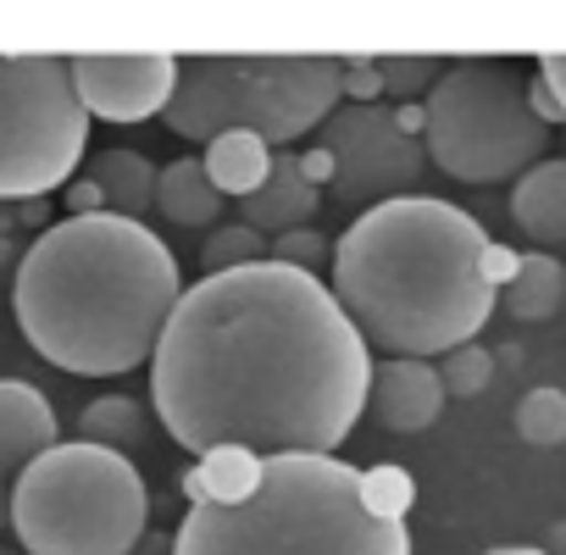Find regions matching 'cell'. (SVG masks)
Returning <instances> with one entry per match:
<instances>
[{
	"instance_id": "obj_1",
	"label": "cell",
	"mask_w": 566,
	"mask_h": 555,
	"mask_svg": "<svg viewBox=\"0 0 566 555\" xmlns=\"http://www.w3.org/2000/svg\"><path fill=\"white\" fill-rule=\"evenodd\" d=\"M373 345L317 272L255 261L184 290L156 356L150 406L161 428L206 455H334L367 411Z\"/></svg>"
},
{
	"instance_id": "obj_2",
	"label": "cell",
	"mask_w": 566,
	"mask_h": 555,
	"mask_svg": "<svg viewBox=\"0 0 566 555\" xmlns=\"http://www.w3.org/2000/svg\"><path fill=\"white\" fill-rule=\"evenodd\" d=\"M178 301L184 272L161 233L117 211L51 222L12 272L23 339L73 378H123L150 362Z\"/></svg>"
},
{
	"instance_id": "obj_3",
	"label": "cell",
	"mask_w": 566,
	"mask_h": 555,
	"mask_svg": "<svg viewBox=\"0 0 566 555\" xmlns=\"http://www.w3.org/2000/svg\"><path fill=\"white\" fill-rule=\"evenodd\" d=\"M489 233L472 211L406 195L361 211L334 239V295L384 356H450L494 317L483 278Z\"/></svg>"
},
{
	"instance_id": "obj_4",
	"label": "cell",
	"mask_w": 566,
	"mask_h": 555,
	"mask_svg": "<svg viewBox=\"0 0 566 555\" xmlns=\"http://www.w3.org/2000/svg\"><path fill=\"white\" fill-rule=\"evenodd\" d=\"M172 555H411V533L367 516L361 472L339 455H266L244 505H195Z\"/></svg>"
},
{
	"instance_id": "obj_5",
	"label": "cell",
	"mask_w": 566,
	"mask_h": 555,
	"mask_svg": "<svg viewBox=\"0 0 566 555\" xmlns=\"http://www.w3.org/2000/svg\"><path fill=\"white\" fill-rule=\"evenodd\" d=\"M345 106V67L334 56H189L161 112L167 134L211 145L222 134H261L290 150Z\"/></svg>"
},
{
	"instance_id": "obj_6",
	"label": "cell",
	"mask_w": 566,
	"mask_h": 555,
	"mask_svg": "<svg viewBox=\"0 0 566 555\" xmlns=\"http://www.w3.org/2000/svg\"><path fill=\"white\" fill-rule=\"evenodd\" d=\"M150 527L139 461L90 439L45 450L12 489V533L29 555H134Z\"/></svg>"
},
{
	"instance_id": "obj_7",
	"label": "cell",
	"mask_w": 566,
	"mask_h": 555,
	"mask_svg": "<svg viewBox=\"0 0 566 555\" xmlns=\"http://www.w3.org/2000/svg\"><path fill=\"white\" fill-rule=\"evenodd\" d=\"M428 106V161L455 184H516L544 161L549 128L527 106V78L516 62L461 56L433 84Z\"/></svg>"
},
{
	"instance_id": "obj_8",
	"label": "cell",
	"mask_w": 566,
	"mask_h": 555,
	"mask_svg": "<svg viewBox=\"0 0 566 555\" xmlns=\"http://www.w3.org/2000/svg\"><path fill=\"white\" fill-rule=\"evenodd\" d=\"M90 145L67 56H0V200L62 195Z\"/></svg>"
},
{
	"instance_id": "obj_9",
	"label": "cell",
	"mask_w": 566,
	"mask_h": 555,
	"mask_svg": "<svg viewBox=\"0 0 566 555\" xmlns=\"http://www.w3.org/2000/svg\"><path fill=\"white\" fill-rule=\"evenodd\" d=\"M317 145L334 150L339 161V178L328 189L334 206L345 211H373V206H389V200H406L428 167V145L411 139L400 123H395V106H339L323 128H317Z\"/></svg>"
},
{
	"instance_id": "obj_10",
	"label": "cell",
	"mask_w": 566,
	"mask_h": 555,
	"mask_svg": "<svg viewBox=\"0 0 566 555\" xmlns=\"http://www.w3.org/2000/svg\"><path fill=\"white\" fill-rule=\"evenodd\" d=\"M73 95L101 123H145L161 117L178 90V56L145 51V56H67Z\"/></svg>"
},
{
	"instance_id": "obj_11",
	"label": "cell",
	"mask_w": 566,
	"mask_h": 555,
	"mask_svg": "<svg viewBox=\"0 0 566 555\" xmlns=\"http://www.w3.org/2000/svg\"><path fill=\"white\" fill-rule=\"evenodd\" d=\"M444 384H439V367L433 362H417V356H389L373 367V395H367V411L389 428V433H422L439 422L444 411Z\"/></svg>"
},
{
	"instance_id": "obj_12",
	"label": "cell",
	"mask_w": 566,
	"mask_h": 555,
	"mask_svg": "<svg viewBox=\"0 0 566 555\" xmlns=\"http://www.w3.org/2000/svg\"><path fill=\"white\" fill-rule=\"evenodd\" d=\"M56 444H62L56 406L29 378H0V472H29Z\"/></svg>"
},
{
	"instance_id": "obj_13",
	"label": "cell",
	"mask_w": 566,
	"mask_h": 555,
	"mask_svg": "<svg viewBox=\"0 0 566 555\" xmlns=\"http://www.w3.org/2000/svg\"><path fill=\"white\" fill-rule=\"evenodd\" d=\"M239 222H250L255 233L266 239H283V233H295V228H317V211H323V189H312L301 178V150H272V178L239 200Z\"/></svg>"
},
{
	"instance_id": "obj_14",
	"label": "cell",
	"mask_w": 566,
	"mask_h": 555,
	"mask_svg": "<svg viewBox=\"0 0 566 555\" xmlns=\"http://www.w3.org/2000/svg\"><path fill=\"white\" fill-rule=\"evenodd\" d=\"M511 217L538 250L566 244V156H544L511 184Z\"/></svg>"
},
{
	"instance_id": "obj_15",
	"label": "cell",
	"mask_w": 566,
	"mask_h": 555,
	"mask_svg": "<svg viewBox=\"0 0 566 555\" xmlns=\"http://www.w3.org/2000/svg\"><path fill=\"white\" fill-rule=\"evenodd\" d=\"M84 178H95V184H101L106 211H117V217H134V222H139V217L156 206V178H161V167H156L145 150L106 145V150H95V156L84 161Z\"/></svg>"
},
{
	"instance_id": "obj_16",
	"label": "cell",
	"mask_w": 566,
	"mask_h": 555,
	"mask_svg": "<svg viewBox=\"0 0 566 555\" xmlns=\"http://www.w3.org/2000/svg\"><path fill=\"white\" fill-rule=\"evenodd\" d=\"M222 189L206 178L200 156H178L156 178V211L178 228H222Z\"/></svg>"
},
{
	"instance_id": "obj_17",
	"label": "cell",
	"mask_w": 566,
	"mask_h": 555,
	"mask_svg": "<svg viewBox=\"0 0 566 555\" xmlns=\"http://www.w3.org/2000/svg\"><path fill=\"white\" fill-rule=\"evenodd\" d=\"M206 178L222 189V200H250L272 178V145L261 134H222L206 145Z\"/></svg>"
},
{
	"instance_id": "obj_18",
	"label": "cell",
	"mask_w": 566,
	"mask_h": 555,
	"mask_svg": "<svg viewBox=\"0 0 566 555\" xmlns=\"http://www.w3.org/2000/svg\"><path fill=\"white\" fill-rule=\"evenodd\" d=\"M500 301L516 323H549L566 306V266L549 250H527L516 278H511V290H500Z\"/></svg>"
},
{
	"instance_id": "obj_19",
	"label": "cell",
	"mask_w": 566,
	"mask_h": 555,
	"mask_svg": "<svg viewBox=\"0 0 566 555\" xmlns=\"http://www.w3.org/2000/svg\"><path fill=\"white\" fill-rule=\"evenodd\" d=\"M145 433H150V417H145V406L134 395H101V400H90L78 411V439H90V444H101L112 455L134 461L145 450Z\"/></svg>"
},
{
	"instance_id": "obj_20",
	"label": "cell",
	"mask_w": 566,
	"mask_h": 555,
	"mask_svg": "<svg viewBox=\"0 0 566 555\" xmlns=\"http://www.w3.org/2000/svg\"><path fill=\"white\" fill-rule=\"evenodd\" d=\"M200 478H206V505H244L261 478H266V455L244 450V444H222V450H206L195 455Z\"/></svg>"
},
{
	"instance_id": "obj_21",
	"label": "cell",
	"mask_w": 566,
	"mask_h": 555,
	"mask_svg": "<svg viewBox=\"0 0 566 555\" xmlns=\"http://www.w3.org/2000/svg\"><path fill=\"white\" fill-rule=\"evenodd\" d=\"M516 439L522 444H533V450H555V444H566V389H555V384H538V389H527L522 400H516Z\"/></svg>"
},
{
	"instance_id": "obj_22",
	"label": "cell",
	"mask_w": 566,
	"mask_h": 555,
	"mask_svg": "<svg viewBox=\"0 0 566 555\" xmlns=\"http://www.w3.org/2000/svg\"><path fill=\"white\" fill-rule=\"evenodd\" d=\"M255 261H272V239L255 233L250 222H222V228H211L206 244H200L206 278H211V272H239V266H255Z\"/></svg>"
},
{
	"instance_id": "obj_23",
	"label": "cell",
	"mask_w": 566,
	"mask_h": 555,
	"mask_svg": "<svg viewBox=\"0 0 566 555\" xmlns=\"http://www.w3.org/2000/svg\"><path fill=\"white\" fill-rule=\"evenodd\" d=\"M361 505H367V516L406 527V516L417 505V478L406 467H395V461H378V467L361 472Z\"/></svg>"
},
{
	"instance_id": "obj_24",
	"label": "cell",
	"mask_w": 566,
	"mask_h": 555,
	"mask_svg": "<svg viewBox=\"0 0 566 555\" xmlns=\"http://www.w3.org/2000/svg\"><path fill=\"white\" fill-rule=\"evenodd\" d=\"M450 62H433V56H378V73H384V101L395 106H411V101H428L433 84L444 78Z\"/></svg>"
},
{
	"instance_id": "obj_25",
	"label": "cell",
	"mask_w": 566,
	"mask_h": 555,
	"mask_svg": "<svg viewBox=\"0 0 566 555\" xmlns=\"http://www.w3.org/2000/svg\"><path fill=\"white\" fill-rule=\"evenodd\" d=\"M439 384L450 400H478L489 384H494V350L483 345H461L450 356H439Z\"/></svg>"
},
{
	"instance_id": "obj_26",
	"label": "cell",
	"mask_w": 566,
	"mask_h": 555,
	"mask_svg": "<svg viewBox=\"0 0 566 555\" xmlns=\"http://www.w3.org/2000/svg\"><path fill=\"white\" fill-rule=\"evenodd\" d=\"M272 261H283V266H301V272H312V266H334V244H328V233L323 228H295V233H283V239H272Z\"/></svg>"
},
{
	"instance_id": "obj_27",
	"label": "cell",
	"mask_w": 566,
	"mask_h": 555,
	"mask_svg": "<svg viewBox=\"0 0 566 555\" xmlns=\"http://www.w3.org/2000/svg\"><path fill=\"white\" fill-rule=\"evenodd\" d=\"M339 67H345V101H350V106H378V101H384L378 56H350V62H339Z\"/></svg>"
},
{
	"instance_id": "obj_28",
	"label": "cell",
	"mask_w": 566,
	"mask_h": 555,
	"mask_svg": "<svg viewBox=\"0 0 566 555\" xmlns=\"http://www.w3.org/2000/svg\"><path fill=\"white\" fill-rule=\"evenodd\" d=\"M516 266H522V250H511V244L489 239V250H483V278H489V290H494V295H500V290H511Z\"/></svg>"
},
{
	"instance_id": "obj_29",
	"label": "cell",
	"mask_w": 566,
	"mask_h": 555,
	"mask_svg": "<svg viewBox=\"0 0 566 555\" xmlns=\"http://www.w3.org/2000/svg\"><path fill=\"white\" fill-rule=\"evenodd\" d=\"M301 178L312 184V189H334V178H339V161H334V150H323V145H306L301 150Z\"/></svg>"
},
{
	"instance_id": "obj_30",
	"label": "cell",
	"mask_w": 566,
	"mask_h": 555,
	"mask_svg": "<svg viewBox=\"0 0 566 555\" xmlns=\"http://www.w3.org/2000/svg\"><path fill=\"white\" fill-rule=\"evenodd\" d=\"M62 206H67V217H95V211H106V195H101V184L95 178H73L67 189H62Z\"/></svg>"
},
{
	"instance_id": "obj_31",
	"label": "cell",
	"mask_w": 566,
	"mask_h": 555,
	"mask_svg": "<svg viewBox=\"0 0 566 555\" xmlns=\"http://www.w3.org/2000/svg\"><path fill=\"white\" fill-rule=\"evenodd\" d=\"M18 233H23V228H18V206L0 200V278H7V266L18 272V261H23V250H29V244L18 250Z\"/></svg>"
},
{
	"instance_id": "obj_32",
	"label": "cell",
	"mask_w": 566,
	"mask_h": 555,
	"mask_svg": "<svg viewBox=\"0 0 566 555\" xmlns=\"http://www.w3.org/2000/svg\"><path fill=\"white\" fill-rule=\"evenodd\" d=\"M527 106H533V117H538L544 128H560V123H566V112H560V101L549 95V84H544L538 73H533V84H527Z\"/></svg>"
},
{
	"instance_id": "obj_33",
	"label": "cell",
	"mask_w": 566,
	"mask_h": 555,
	"mask_svg": "<svg viewBox=\"0 0 566 555\" xmlns=\"http://www.w3.org/2000/svg\"><path fill=\"white\" fill-rule=\"evenodd\" d=\"M18 228H34V233H45V228H51V195L18 200Z\"/></svg>"
},
{
	"instance_id": "obj_34",
	"label": "cell",
	"mask_w": 566,
	"mask_h": 555,
	"mask_svg": "<svg viewBox=\"0 0 566 555\" xmlns=\"http://www.w3.org/2000/svg\"><path fill=\"white\" fill-rule=\"evenodd\" d=\"M538 78L549 84V95H555L560 112H566V56H544V62H538Z\"/></svg>"
},
{
	"instance_id": "obj_35",
	"label": "cell",
	"mask_w": 566,
	"mask_h": 555,
	"mask_svg": "<svg viewBox=\"0 0 566 555\" xmlns=\"http://www.w3.org/2000/svg\"><path fill=\"white\" fill-rule=\"evenodd\" d=\"M178 500L195 511V505H206V478H200V467H184L178 472Z\"/></svg>"
},
{
	"instance_id": "obj_36",
	"label": "cell",
	"mask_w": 566,
	"mask_h": 555,
	"mask_svg": "<svg viewBox=\"0 0 566 555\" xmlns=\"http://www.w3.org/2000/svg\"><path fill=\"white\" fill-rule=\"evenodd\" d=\"M483 555H549V549H533V544H494V549H483Z\"/></svg>"
},
{
	"instance_id": "obj_37",
	"label": "cell",
	"mask_w": 566,
	"mask_h": 555,
	"mask_svg": "<svg viewBox=\"0 0 566 555\" xmlns=\"http://www.w3.org/2000/svg\"><path fill=\"white\" fill-rule=\"evenodd\" d=\"M12 522V494H0V527Z\"/></svg>"
},
{
	"instance_id": "obj_38",
	"label": "cell",
	"mask_w": 566,
	"mask_h": 555,
	"mask_svg": "<svg viewBox=\"0 0 566 555\" xmlns=\"http://www.w3.org/2000/svg\"><path fill=\"white\" fill-rule=\"evenodd\" d=\"M0 494H7V472H0Z\"/></svg>"
}]
</instances>
